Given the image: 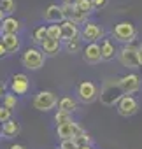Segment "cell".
<instances>
[{
	"label": "cell",
	"mask_w": 142,
	"mask_h": 149,
	"mask_svg": "<svg viewBox=\"0 0 142 149\" xmlns=\"http://www.w3.org/2000/svg\"><path fill=\"white\" fill-rule=\"evenodd\" d=\"M125 97V91L119 84V79H107L102 88H100V93H98V98H100V104L105 105V107H114L119 104V100Z\"/></svg>",
	"instance_id": "cell-1"
},
{
	"label": "cell",
	"mask_w": 142,
	"mask_h": 149,
	"mask_svg": "<svg viewBox=\"0 0 142 149\" xmlns=\"http://www.w3.org/2000/svg\"><path fill=\"white\" fill-rule=\"evenodd\" d=\"M112 35H114L116 40H119V42H123V44L126 46V44H132V42L135 40V37H137V28H135V25L130 23V21H121V23H118V25L114 26Z\"/></svg>",
	"instance_id": "cell-2"
},
{
	"label": "cell",
	"mask_w": 142,
	"mask_h": 149,
	"mask_svg": "<svg viewBox=\"0 0 142 149\" xmlns=\"http://www.w3.org/2000/svg\"><path fill=\"white\" fill-rule=\"evenodd\" d=\"M118 58L121 61L123 67L126 68H139L140 67V61H139V46H133V44H126L119 49L118 53Z\"/></svg>",
	"instance_id": "cell-3"
},
{
	"label": "cell",
	"mask_w": 142,
	"mask_h": 149,
	"mask_svg": "<svg viewBox=\"0 0 142 149\" xmlns=\"http://www.w3.org/2000/svg\"><path fill=\"white\" fill-rule=\"evenodd\" d=\"M32 105H33V109H37L40 112H47V111H51L58 105V97L53 91H39L33 97Z\"/></svg>",
	"instance_id": "cell-4"
},
{
	"label": "cell",
	"mask_w": 142,
	"mask_h": 149,
	"mask_svg": "<svg viewBox=\"0 0 142 149\" xmlns=\"http://www.w3.org/2000/svg\"><path fill=\"white\" fill-rule=\"evenodd\" d=\"M44 60H46L44 53L40 49H37V47H28L21 56V63L28 70H39L44 65Z\"/></svg>",
	"instance_id": "cell-5"
},
{
	"label": "cell",
	"mask_w": 142,
	"mask_h": 149,
	"mask_svg": "<svg viewBox=\"0 0 142 149\" xmlns=\"http://www.w3.org/2000/svg\"><path fill=\"white\" fill-rule=\"evenodd\" d=\"M77 97L84 104H91L98 98V88L91 81H83L77 84Z\"/></svg>",
	"instance_id": "cell-6"
},
{
	"label": "cell",
	"mask_w": 142,
	"mask_h": 149,
	"mask_svg": "<svg viewBox=\"0 0 142 149\" xmlns=\"http://www.w3.org/2000/svg\"><path fill=\"white\" fill-rule=\"evenodd\" d=\"M79 37H81L83 40H86L88 44L97 42L98 39L104 37V28H102L100 25L93 23V21H88V23L83 25V28H81V35H79Z\"/></svg>",
	"instance_id": "cell-7"
},
{
	"label": "cell",
	"mask_w": 142,
	"mask_h": 149,
	"mask_svg": "<svg viewBox=\"0 0 142 149\" xmlns=\"http://www.w3.org/2000/svg\"><path fill=\"white\" fill-rule=\"evenodd\" d=\"M116 107H118L119 116H123V118H130V116L137 114V111H139V102H137L135 97H132V95H125V97L119 100V104H118Z\"/></svg>",
	"instance_id": "cell-8"
},
{
	"label": "cell",
	"mask_w": 142,
	"mask_h": 149,
	"mask_svg": "<svg viewBox=\"0 0 142 149\" xmlns=\"http://www.w3.org/2000/svg\"><path fill=\"white\" fill-rule=\"evenodd\" d=\"M84 130L76 123V121H70V123H65V125H60V126H56V135H58V139H61V140H72V139H76L79 133H83Z\"/></svg>",
	"instance_id": "cell-9"
},
{
	"label": "cell",
	"mask_w": 142,
	"mask_h": 149,
	"mask_svg": "<svg viewBox=\"0 0 142 149\" xmlns=\"http://www.w3.org/2000/svg\"><path fill=\"white\" fill-rule=\"evenodd\" d=\"M119 84H121L125 95H133L140 90V77L137 74H126V76L119 77Z\"/></svg>",
	"instance_id": "cell-10"
},
{
	"label": "cell",
	"mask_w": 142,
	"mask_h": 149,
	"mask_svg": "<svg viewBox=\"0 0 142 149\" xmlns=\"http://www.w3.org/2000/svg\"><path fill=\"white\" fill-rule=\"evenodd\" d=\"M30 88V79L25 76V74H14L11 77V93L18 95H25Z\"/></svg>",
	"instance_id": "cell-11"
},
{
	"label": "cell",
	"mask_w": 142,
	"mask_h": 149,
	"mask_svg": "<svg viewBox=\"0 0 142 149\" xmlns=\"http://www.w3.org/2000/svg\"><path fill=\"white\" fill-rule=\"evenodd\" d=\"M60 26H61V39L63 40L79 39L81 28H79L77 23H74V21H63V23H60Z\"/></svg>",
	"instance_id": "cell-12"
},
{
	"label": "cell",
	"mask_w": 142,
	"mask_h": 149,
	"mask_svg": "<svg viewBox=\"0 0 142 149\" xmlns=\"http://www.w3.org/2000/svg\"><path fill=\"white\" fill-rule=\"evenodd\" d=\"M44 19L47 23H63L65 18H63V11H61V6L58 4H51L46 7L44 11Z\"/></svg>",
	"instance_id": "cell-13"
},
{
	"label": "cell",
	"mask_w": 142,
	"mask_h": 149,
	"mask_svg": "<svg viewBox=\"0 0 142 149\" xmlns=\"http://www.w3.org/2000/svg\"><path fill=\"white\" fill-rule=\"evenodd\" d=\"M83 58H84V61H88V63H98V61L102 60L100 44H97V42L88 44V46L83 49Z\"/></svg>",
	"instance_id": "cell-14"
},
{
	"label": "cell",
	"mask_w": 142,
	"mask_h": 149,
	"mask_svg": "<svg viewBox=\"0 0 142 149\" xmlns=\"http://www.w3.org/2000/svg\"><path fill=\"white\" fill-rule=\"evenodd\" d=\"M0 28H2V35H18V32L21 30V23L14 16H7L2 21Z\"/></svg>",
	"instance_id": "cell-15"
},
{
	"label": "cell",
	"mask_w": 142,
	"mask_h": 149,
	"mask_svg": "<svg viewBox=\"0 0 142 149\" xmlns=\"http://www.w3.org/2000/svg\"><path fill=\"white\" fill-rule=\"evenodd\" d=\"M61 49V40H54V39H46L40 44V51L44 53V56H56Z\"/></svg>",
	"instance_id": "cell-16"
},
{
	"label": "cell",
	"mask_w": 142,
	"mask_h": 149,
	"mask_svg": "<svg viewBox=\"0 0 142 149\" xmlns=\"http://www.w3.org/2000/svg\"><path fill=\"white\" fill-rule=\"evenodd\" d=\"M19 132H21V125L16 119H9L7 123L2 125V135L6 139H14L19 135Z\"/></svg>",
	"instance_id": "cell-17"
},
{
	"label": "cell",
	"mask_w": 142,
	"mask_h": 149,
	"mask_svg": "<svg viewBox=\"0 0 142 149\" xmlns=\"http://www.w3.org/2000/svg\"><path fill=\"white\" fill-rule=\"evenodd\" d=\"M0 40H2V44L6 46V49H7L9 54L18 53L19 47H21V40H19L18 35H2V39H0Z\"/></svg>",
	"instance_id": "cell-18"
},
{
	"label": "cell",
	"mask_w": 142,
	"mask_h": 149,
	"mask_svg": "<svg viewBox=\"0 0 142 149\" xmlns=\"http://www.w3.org/2000/svg\"><path fill=\"white\" fill-rule=\"evenodd\" d=\"M100 53H102V60L109 61V60H112L116 56V47H114V44L109 39H104L100 42Z\"/></svg>",
	"instance_id": "cell-19"
},
{
	"label": "cell",
	"mask_w": 142,
	"mask_h": 149,
	"mask_svg": "<svg viewBox=\"0 0 142 149\" xmlns=\"http://www.w3.org/2000/svg\"><path fill=\"white\" fill-rule=\"evenodd\" d=\"M76 109H77V102L72 97H63V98L58 100V111H61V112L72 114Z\"/></svg>",
	"instance_id": "cell-20"
},
{
	"label": "cell",
	"mask_w": 142,
	"mask_h": 149,
	"mask_svg": "<svg viewBox=\"0 0 142 149\" xmlns=\"http://www.w3.org/2000/svg\"><path fill=\"white\" fill-rule=\"evenodd\" d=\"M63 47H65L67 53L76 54V53H79V51L83 49V44H81V39H72V40H65Z\"/></svg>",
	"instance_id": "cell-21"
},
{
	"label": "cell",
	"mask_w": 142,
	"mask_h": 149,
	"mask_svg": "<svg viewBox=\"0 0 142 149\" xmlns=\"http://www.w3.org/2000/svg\"><path fill=\"white\" fill-rule=\"evenodd\" d=\"M46 39H47V26H44V25L37 26V28L33 30V42L40 46Z\"/></svg>",
	"instance_id": "cell-22"
},
{
	"label": "cell",
	"mask_w": 142,
	"mask_h": 149,
	"mask_svg": "<svg viewBox=\"0 0 142 149\" xmlns=\"http://www.w3.org/2000/svg\"><path fill=\"white\" fill-rule=\"evenodd\" d=\"M72 142H74L77 147H83V146H91V144H93V137H91L90 133L83 132V133H79L76 139H72Z\"/></svg>",
	"instance_id": "cell-23"
},
{
	"label": "cell",
	"mask_w": 142,
	"mask_h": 149,
	"mask_svg": "<svg viewBox=\"0 0 142 149\" xmlns=\"http://www.w3.org/2000/svg\"><path fill=\"white\" fill-rule=\"evenodd\" d=\"M47 39L61 40V26H60V23H53V25L47 26Z\"/></svg>",
	"instance_id": "cell-24"
},
{
	"label": "cell",
	"mask_w": 142,
	"mask_h": 149,
	"mask_svg": "<svg viewBox=\"0 0 142 149\" xmlns=\"http://www.w3.org/2000/svg\"><path fill=\"white\" fill-rule=\"evenodd\" d=\"M0 11L6 13V16L13 14L16 11V4H14V0H0Z\"/></svg>",
	"instance_id": "cell-25"
},
{
	"label": "cell",
	"mask_w": 142,
	"mask_h": 149,
	"mask_svg": "<svg viewBox=\"0 0 142 149\" xmlns=\"http://www.w3.org/2000/svg\"><path fill=\"white\" fill-rule=\"evenodd\" d=\"M76 9L81 11V13H84V14H90V13L95 9V7H93V0H79L77 6H76Z\"/></svg>",
	"instance_id": "cell-26"
},
{
	"label": "cell",
	"mask_w": 142,
	"mask_h": 149,
	"mask_svg": "<svg viewBox=\"0 0 142 149\" xmlns=\"http://www.w3.org/2000/svg\"><path fill=\"white\" fill-rule=\"evenodd\" d=\"M2 100H4V104H2V105H6V107H7V109H11V111H13V109H16V105H18V97H16L14 93H6Z\"/></svg>",
	"instance_id": "cell-27"
},
{
	"label": "cell",
	"mask_w": 142,
	"mask_h": 149,
	"mask_svg": "<svg viewBox=\"0 0 142 149\" xmlns=\"http://www.w3.org/2000/svg\"><path fill=\"white\" fill-rule=\"evenodd\" d=\"M54 121H56V126H60V125L70 123V121H74V119H72V116H70V114H67V112H61V111H58V112L54 114Z\"/></svg>",
	"instance_id": "cell-28"
},
{
	"label": "cell",
	"mask_w": 142,
	"mask_h": 149,
	"mask_svg": "<svg viewBox=\"0 0 142 149\" xmlns=\"http://www.w3.org/2000/svg\"><path fill=\"white\" fill-rule=\"evenodd\" d=\"M9 119H13V111L7 109L6 105H0V123H7Z\"/></svg>",
	"instance_id": "cell-29"
},
{
	"label": "cell",
	"mask_w": 142,
	"mask_h": 149,
	"mask_svg": "<svg viewBox=\"0 0 142 149\" xmlns=\"http://www.w3.org/2000/svg\"><path fill=\"white\" fill-rule=\"evenodd\" d=\"M60 149H77V146H76L72 140H61Z\"/></svg>",
	"instance_id": "cell-30"
},
{
	"label": "cell",
	"mask_w": 142,
	"mask_h": 149,
	"mask_svg": "<svg viewBox=\"0 0 142 149\" xmlns=\"http://www.w3.org/2000/svg\"><path fill=\"white\" fill-rule=\"evenodd\" d=\"M105 4H107V0H93L95 9H102V7H105Z\"/></svg>",
	"instance_id": "cell-31"
},
{
	"label": "cell",
	"mask_w": 142,
	"mask_h": 149,
	"mask_svg": "<svg viewBox=\"0 0 142 149\" xmlns=\"http://www.w3.org/2000/svg\"><path fill=\"white\" fill-rule=\"evenodd\" d=\"M6 54H9V53H7V49H6V46L2 44V40H0V58H4Z\"/></svg>",
	"instance_id": "cell-32"
},
{
	"label": "cell",
	"mask_w": 142,
	"mask_h": 149,
	"mask_svg": "<svg viewBox=\"0 0 142 149\" xmlns=\"http://www.w3.org/2000/svg\"><path fill=\"white\" fill-rule=\"evenodd\" d=\"M77 2H79V0H63V6H72V7H76Z\"/></svg>",
	"instance_id": "cell-33"
},
{
	"label": "cell",
	"mask_w": 142,
	"mask_h": 149,
	"mask_svg": "<svg viewBox=\"0 0 142 149\" xmlns=\"http://www.w3.org/2000/svg\"><path fill=\"white\" fill-rule=\"evenodd\" d=\"M9 149H26V147H25L23 144H13V146H11Z\"/></svg>",
	"instance_id": "cell-34"
},
{
	"label": "cell",
	"mask_w": 142,
	"mask_h": 149,
	"mask_svg": "<svg viewBox=\"0 0 142 149\" xmlns=\"http://www.w3.org/2000/svg\"><path fill=\"white\" fill-rule=\"evenodd\" d=\"M139 61H140V67H142V44L139 46Z\"/></svg>",
	"instance_id": "cell-35"
},
{
	"label": "cell",
	"mask_w": 142,
	"mask_h": 149,
	"mask_svg": "<svg viewBox=\"0 0 142 149\" xmlns=\"http://www.w3.org/2000/svg\"><path fill=\"white\" fill-rule=\"evenodd\" d=\"M6 18H7V16H6V13H2V11H0V25H2V21H4Z\"/></svg>",
	"instance_id": "cell-36"
},
{
	"label": "cell",
	"mask_w": 142,
	"mask_h": 149,
	"mask_svg": "<svg viewBox=\"0 0 142 149\" xmlns=\"http://www.w3.org/2000/svg\"><path fill=\"white\" fill-rule=\"evenodd\" d=\"M77 149H93L91 146H83V147H77Z\"/></svg>",
	"instance_id": "cell-37"
},
{
	"label": "cell",
	"mask_w": 142,
	"mask_h": 149,
	"mask_svg": "<svg viewBox=\"0 0 142 149\" xmlns=\"http://www.w3.org/2000/svg\"><path fill=\"white\" fill-rule=\"evenodd\" d=\"M2 95H4V86L0 84V97H2Z\"/></svg>",
	"instance_id": "cell-38"
},
{
	"label": "cell",
	"mask_w": 142,
	"mask_h": 149,
	"mask_svg": "<svg viewBox=\"0 0 142 149\" xmlns=\"http://www.w3.org/2000/svg\"><path fill=\"white\" fill-rule=\"evenodd\" d=\"M0 135H2V123H0Z\"/></svg>",
	"instance_id": "cell-39"
},
{
	"label": "cell",
	"mask_w": 142,
	"mask_h": 149,
	"mask_svg": "<svg viewBox=\"0 0 142 149\" xmlns=\"http://www.w3.org/2000/svg\"><path fill=\"white\" fill-rule=\"evenodd\" d=\"M0 35H2V28H0Z\"/></svg>",
	"instance_id": "cell-40"
}]
</instances>
